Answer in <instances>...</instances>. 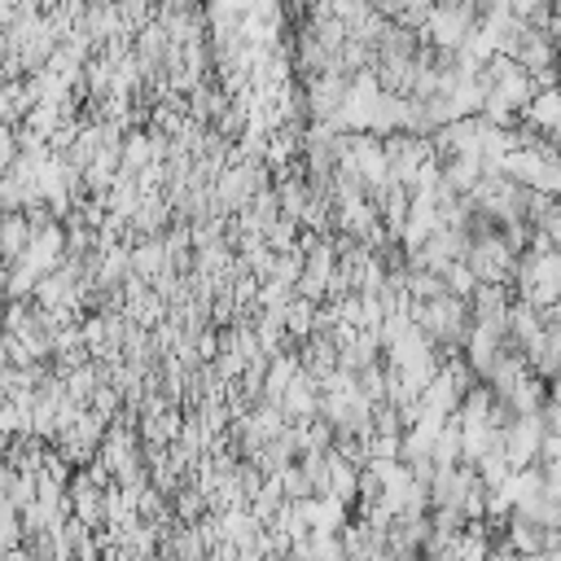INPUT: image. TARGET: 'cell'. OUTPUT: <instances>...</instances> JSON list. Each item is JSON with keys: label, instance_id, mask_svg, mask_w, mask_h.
<instances>
[{"label": "cell", "instance_id": "6da1fadb", "mask_svg": "<svg viewBox=\"0 0 561 561\" xmlns=\"http://www.w3.org/2000/svg\"><path fill=\"white\" fill-rule=\"evenodd\" d=\"M539 438H543V425L539 416H513L504 430H500V451L508 460V469H526L535 465V451H539Z\"/></svg>", "mask_w": 561, "mask_h": 561}, {"label": "cell", "instance_id": "7a4b0ae2", "mask_svg": "<svg viewBox=\"0 0 561 561\" xmlns=\"http://www.w3.org/2000/svg\"><path fill=\"white\" fill-rule=\"evenodd\" d=\"M517 123L530 127L539 140H552L557 127H561V96H557V88H539V92L526 101V110L517 114Z\"/></svg>", "mask_w": 561, "mask_h": 561}, {"label": "cell", "instance_id": "3957f363", "mask_svg": "<svg viewBox=\"0 0 561 561\" xmlns=\"http://www.w3.org/2000/svg\"><path fill=\"white\" fill-rule=\"evenodd\" d=\"M316 403H320V390H316V381L298 368V377L280 390V399H276V408H280V416L289 421V425H302V421H311L316 416Z\"/></svg>", "mask_w": 561, "mask_h": 561}, {"label": "cell", "instance_id": "277c9868", "mask_svg": "<svg viewBox=\"0 0 561 561\" xmlns=\"http://www.w3.org/2000/svg\"><path fill=\"white\" fill-rule=\"evenodd\" d=\"M355 482H359V469L346 460V456H337V451H329L324 456V495H333L337 504H355Z\"/></svg>", "mask_w": 561, "mask_h": 561}, {"label": "cell", "instance_id": "5b68a950", "mask_svg": "<svg viewBox=\"0 0 561 561\" xmlns=\"http://www.w3.org/2000/svg\"><path fill=\"white\" fill-rule=\"evenodd\" d=\"M31 241V224L22 215H0V267L13 263Z\"/></svg>", "mask_w": 561, "mask_h": 561}, {"label": "cell", "instance_id": "8992f818", "mask_svg": "<svg viewBox=\"0 0 561 561\" xmlns=\"http://www.w3.org/2000/svg\"><path fill=\"white\" fill-rule=\"evenodd\" d=\"M311 320H316V302H307V298H289V307L280 311V329H285V337L289 342H302V337H311Z\"/></svg>", "mask_w": 561, "mask_h": 561}, {"label": "cell", "instance_id": "52a82bcc", "mask_svg": "<svg viewBox=\"0 0 561 561\" xmlns=\"http://www.w3.org/2000/svg\"><path fill=\"white\" fill-rule=\"evenodd\" d=\"M438 280H443V294H451V298H469L473 294V272L465 267V263H447L443 272H438Z\"/></svg>", "mask_w": 561, "mask_h": 561}, {"label": "cell", "instance_id": "ba28073f", "mask_svg": "<svg viewBox=\"0 0 561 561\" xmlns=\"http://www.w3.org/2000/svg\"><path fill=\"white\" fill-rule=\"evenodd\" d=\"M13 158H18V140H13V127H4V123H0V171H4Z\"/></svg>", "mask_w": 561, "mask_h": 561}]
</instances>
